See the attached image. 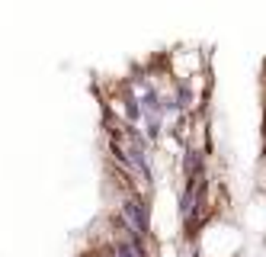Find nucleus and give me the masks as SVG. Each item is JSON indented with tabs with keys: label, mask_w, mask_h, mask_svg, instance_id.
I'll use <instances>...</instances> for the list:
<instances>
[{
	"label": "nucleus",
	"mask_w": 266,
	"mask_h": 257,
	"mask_svg": "<svg viewBox=\"0 0 266 257\" xmlns=\"http://www.w3.org/2000/svg\"><path fill=\"white\" fill-rule=\"evenodd\" d=\"M119 215L128 222V228L135 231V235H141V238L151 235V203H148V196H141V193L131 190L128 196H122V203H119Z\"/></svg>",
	"instance_id": "1"
},
{
	"label": "nucleus",
	"mask_w": 266,
	"mask_h": 257,
	"mask_svg": "<svg viewBox=\"0 0 266 257\" xmlns=\"http://www.w3.org/2000/svg\"><path fill=\"white\" fill-rule=\"evenodd\" d=\"M180 167H183V177L186 180L205 174V151H199V148H192V145H189V148L183 151V164H180Z\"/></svg>",
	"instance_id": "2"
},
{
	"label": "nucleus",
	"mask_w": 266,
	"mask_h": 257,
	"mask_svg": "<svg viewBox=\"0 0 266 257\" xmlns=\"http://www.w3.org/2000/svg\"><path fill=\"white\" fill-rule=\"evenodd\" d=\"M122 109H125V122L128 126L141 122V103H138L135 90H131V84H122Z\"/></svg>",
	"instance_id": "3"
},
{
	"label": "nucleus",
	"mask_w": 266,
	"mask_h": 257,
	"mask_svg": "<svg viewBox=\"0 0 266 257\" xmlns=\"http://www.w3.org/2000/svg\"><path fill=\"white\" fill-rule=\"evenodd\" d=\"M176 103H180V109H189L192 106V87H189V81H176Z\"/></svg>",
	"instance_id": "4"
},
{
	"label": "nucleus",
	"mask_w": 266,
	"mask_h": 257,
	"mask_svg": "<svg viewBox=\"0 0 266 257\" xmlns=\"http://www.w3.org/2000/svg\"><path fill=\"white\" fill-rule=\"evenodd\" d=\"M161 129H164V119L144 116V139H148V142H157V139H161Z\"/></svg>",
	"instance_id": "5"
},
{
	"label": "nucleus",
	"mask_w": 266,
	"mask_h": 257,
	"mask_svg": "<svg viewBox=\"0 0 266 257\" xmlns=\"http://www.w3.org/2000/svg\"><path fill=\"white\" fill-rule=\"evenodd\" d=\"M189 257H202V254H189Z\"/></svg>",
	"instance_id": "6"
}]
</instances>
